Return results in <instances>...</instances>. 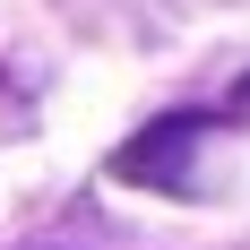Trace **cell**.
Here are the masks:
<instances>
[{"label": "cell", "mask_w": 250, "mask_h": 250, "mask_svg": "<svg viewBox=\"0 0 250 250\" xmlns=\"http://www.w3.org/2000/svg\"><path fill=\"white\" fill-rule=\"evenodd\" d=\"M199 138H207V121H199V112H173V121L138 129V138L112 155V173H121V181H138V190H190V155H199Z\"/></svg>", "instance_id": "1"}, {"label": "cell", "mask_w": 250, "mask_h": 250, "mask_svg": "<svg viewBox=\"0 0 250 250\" xmlns=\"http://www.w3.org/2000/svg\"><path fill=\"white\" fill-rule=\"evenodd\" d=\"M225 112H250V78H242V86H233V95H225Z\"/></svg>", "instance_id": "2"}]
</instances>
